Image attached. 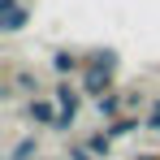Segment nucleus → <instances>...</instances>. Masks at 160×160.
<instances>
[{"instance_id": "5", "label": "nucleus", "mask_w": 160, "mask_h": 160, "mask_svg": "<svg viewBox=\"0 0 160 160\" xmlns=\"http://www.w3.org/2000/svg\"><path fill=\"white\" fill-rule=\"evenodd\" d=\"M30 22V9L22 0H0V35H18V30H26Z\"/></svg>"}, {"instance_id": "14", "label": "nucleus", "mask_w": 160, "mask_h": 160, "mask_svg": "<svg viewBox=\"0 0 160 160\" xmlns=\"http://www.w3.org/2000/svg\"><path fill=\"white\" fill-rule=\"evenodd\" d=\"M130 160H160V152H134Z\"/></svg>"}, {"instance_id": "3", "label": "nucleus", "mask_w": 160, "mask_h": 160, "mask_svg": "<svg viewBox=\"0 0 160 160\" xmlns=\"http://www.w3.org/2000/svg\"><path fill=\"white\" fill-rule=\"evenodd\" d=\"M52 100H56V108H61V112L78 117V112H82V100H87V91H82L74 78H56V87H52Z\"/></svg>"}, {"instance_id": "4", "label": "nucleus", "mask_w": 160, "mask_h": 160, "mask_svg": "<svg viewBox=\"0 0 160 160\" xmlns=\"http://www.w3.org/2000/svg\"><path fill=\"white\" fill-rule=\"evenodd\" d=\"M48 65H52V74H56V78H78L87 61H82V48H52Z\"/></svg>"}, {"instance_id": "7", "label": "nucleus", "mask_w": 160, "mask_h": 160, "mask_svg": "<svg viewBox=\"0 0 160 160\" xmlns=\"http://www.w3.org/2000/svg\"><path fill=\"white\" fill-rule=\"evenodd\" d=\"M39 152H43V147H39V134H35V130H26L22 138H13V143H9L4 160H43Z\"/></svg>"}, {"instance_id": "9", "label": "nucleus", "mask_w": 160, "mask_h": 160, "mask_svg": "<svg viewBox=\"0 0 160 160\" xmlns=\"http://www.w3.org/2000/svg\"><path fill=\"white\" fill-rule=\"evenodd\" d=\"M87 65H100V69H121V52L117 48H82Z\"/></svg>"}, {"instance_id": "12", "label": "nucleus", "mask_w": 160, "mask_h": 160, "mask_svg": "<svg viewBox=\"0 0 160 160\" xmlns=\"http://www.w3.org/2000/svg\"><path fill=\"white\" fill-rule=\"evenodd\" d=\"M143 121H147V130H152V134H156V138H160V95H156V100H152V108L143 112Z\"/></svg>"}, {"instance_id": "1", "label": "nucleus", "mask_w": 160, "mask_h": 160, "mask_svg": "<svg viewBox=\"0 0 160 160\" xmlns=\"http://www.w3.org/2000/svg\"><path fill=\"white\" fill-rule=\"evenodd\" d=\"M78 87L87 91V100H100L108 91H117V69H100V65H82Z\"/></svg>"}, {"instance_id": "6", "label": "nucleus", "mask_w": 160, "mask_h": 160, "mask_svg": "<svg viewBox=\"0 0 160 160\" xmlns=\"http://www.w3.org/2000/svg\"><path fill=\"white\" fill-rule=\"evenodd\" d=\"M91 108H95L100 126H108V121H117V117L126 112V95H121V91H108V95H100V100H91Z\"/></svg>"}, {"instance_id": "2", "label": "nucleus", "mask_w": 160, "mask_h": 160, "mask_svg": "<svg viewBox=\"0 0 160 160\" xmlns=\"http://www.w3.org/2000/svg\"><path fill=\"white\" fill-rule=\"evenodd\" d=\"M22 112H26V121H30V126H39V130H52V126H56V117H61V108H56L52 95H30L26 104H22Z\"/></svg>"}, {"instance_id": "10", "label": "nucleus", "mask_w": 160, "mask_h": 160, "mask_svg": "<svg viewBox=\"0 0 160 160\" xmlns=\"http://www.w3.org/2000/svg\"><path fill=\"white\" fill-rule=\"evenodd\" d=\"M82 143H87V147H91L100 160H108V156H112V143H117V138L108 134V126H100V130H91V134H87Z\"/></svg>"}, {"instance_id": "13", "label": "nucleus", "mask_w": 160, "mask_h": 160, "mask_svg": "<svg viewBox=\"0 0 160 160\" xmlns=\"http://www.w3.org/2000/svg\"><path fill=\"white\" fill-rule=\"evenodd\" d=\"M74 126H78V117H69V112H61V117H56V126H52V134H69Z\"/></svg>"}, {"instance_id": "11", "label": "nucleus", "mask_w": 160, "mask_h": 160, "mask_svg": "<svg viewBox=\"0 0 160 160\" xmlns=\"http://www.w3.org/2000/svg\"><path fill=\"white\" fill-rule=\"evenodd\" d=\"M65 160H100V156H95L82 138H74V143H69V152H65Z\"/></svg>"}, {"instance_id": "8", "label": "nucleus", "mask_w": 160, "mask_h": 160, "mask_svg": "<svg viewBox=\"0 0 160 160\" xmlns=\"http://www.w3.org/2000/svg\"><path fill=\"white\" fill-rule=\"evenodd\" d=\"M138 130H147V121H143L138 112H121L117 121H108V134H112V138H130V134H138Z\"/></svg>"}]
</instances>
